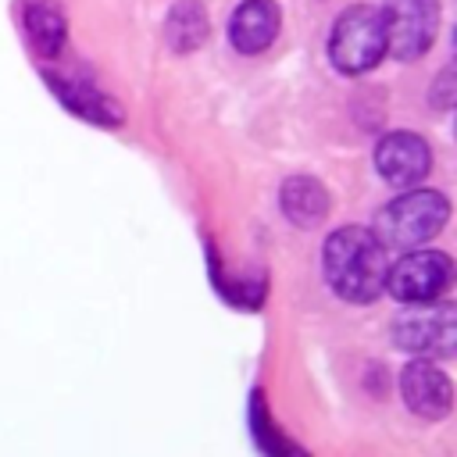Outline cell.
<instances>
[{"label":"cell","mask_w":457,"mask_h":457,"mask_svg":"<svg viewBox=\"0 0 457 457\" xmlns=\"http://www.w3.org/2000/svg\"><path fill=\"white\" fill-rule=\"evenodd\" d=\"M325 278L336 296L350 303H371L386 289V246L364 225H343L325 239L321 250Z\"/></svg>","instance_id":"obj_1"},{"label":"cell","mask_w":457,"mask_h":457,"mask_svg":"<svg viewBox=\"0 0 457 457\" xmlns=\"http://www.w3.org/2000/svg\"><path fill=\"white\" fill-rule=\"evenodd\" d=\"M450 218V200L439 189H407L378 211L375 236L382 246H421Z\"/></svg>","instance_id":"obj_2"},{"label":"cell","mask_w":457,"mask_h":457,"mask_svg":"<svg viewBox=\"0 0 457 457\" xmlns=\"http://www.w3.org/2000/svg\"><path fill=\"white\" fill-rule=\"evenodd\" d=\"M386 54V25H382V11L368 7V4H353L346 7L328 36V57L339 71L346 75H361L368 68H375Z\"/></svg>","instance_id":"obj_3"},{"label":"cell","mask_w":457,"mask_h":457,"mask_svg":"<svg viewBox=\"0 0 457 457\" xmlns=\"http://www.w3.org/2000/svg\"><path fill=\"white\" fill-rule=\"evenodd\" d=\"M393 343L400 350H411V353H432V357L453 353V343H457L453 303H436V300L411 303L393 321Z\"/></svg>","instance_id":"obj_4"},{"label":"cell","mask_w":457,"mask_h":457,"mask_svg":"<svg viewBox=\"0 0 457 457\" xmlns=\"http://www.w3.org/2000/svg\"><path fill=\"white\" fill-rule=\"evenodd\" d=\"M382 25H386V50L400 61H418L436 39L439 4L436 0H386Z\"/></svg>","instance_id":"obj_5"},{"label":"cell","mask_w":457,"mask_h":457,"mask_svg":"<svg viewBox=\"0 0 457 457\" xmlns=\"http://www.w3.org/2000/svg\"><path fill=\"white\" fill-rule=\"evenodd\" d=\"M453 278V264L443 250H414L386 268V289L403 303L436 300Z\"/></svg>","instance_id":"obj_6"},{"label":"cell","mask_w":457,"mask_h":457,"mask_svg":"<svg viewBox=\"0 0 457 457\" xmlns=\"http://www.w3.org/2000/svg\"><path fill=\"white\" fill-rule=\"evenodd\" d=\"M375 168L389 186L411 189L432 171V150L418 132H389L375 146Z\"/></svg>","instance_id":"obj_7"},{"label":"cell","mask_w":457,"mask_h":457,"mask_svg":"<svg viewBox=\"0 0 457 457\" xmlns=\"http://www.w3.org/2000/svg\"><path fill=\"white\" fill-rule=\"evenodd\" d=\"M400 396L407 411H414L425 421H439L453 407V386L446 371H439L432 361H411L400 371Z\"/></svg>","instance_id":"obj_8"},{"label":"cell","mask_w":457,"mask_h":457,"mask_svg":"<svg viewBox=\"0 0 457 457\" xmlns=\"http://www.w3.org/2000/svg\"><path fill=\"white\" fill-rule=\"evenodd\" d=\"M278 36V7L275 0H243L232 11L228 39L239 54H261Z\"/></svg>","instance_id":"obj_9"},{"label":"cell","mask_w":457,"mask_h":457,"mask_svg":"<svg viewBox=\"0 0 457 457\" xmlns=\"http://www.w3.org/2000/svg\"><path fill=\"white\" fill-rule=\"evenodd\" d=\"M43 79H46L50 93L71 114H79V118H86L93 125H121V107L114 100H107L100 89H93L86 82H75V79H64V75H54V71H46Z\"/></svg>","instance_id":"obj_10"},{"label":"cell","mask_w":457,"mask_h":457,"mask_svg":"<svg viewBox=\"0 0 457 457\" xmlns=\"http://www.w3.org/2000/svg\"><path fill=\"white\" fill-rule=\"evenodd\" d=\"M278 204H282V214L296 225V228H314L325 221L328 214V193L318 179L311 175H293L282 182L278 189Z\"/></svg>","instance_id":"obj_11"},{"label":"cell","mask_w":457,"mask_h":457,"mask_svg":"<svg viewBox=\"0 0 457 457\" xmlns=\"http://www.w3.org/2000/svg\"><path fill=\"white\" fill-rule=\"evenodd\" d=\"M25 36H29V43L39 57H57L64 50V36H68L64 14L50 0L29 4L25 7Z\"/></svg>","instance_id":"obj_12"},{"label":"cell","mask_w":457,"mask_h":457,"mask_svg":"<svg viewBox=\"0 0 457 457\" xmlns=\"http://www.w3.org/2000/svg\"><path fill=\"white\" fill-rule=\"evenodd\" d=\"M207 39V14L200 0H179L168 14V43L175 54H189Z\"/></svg>","instance_id":"obj_13"},{"label":"cell","mask_w":457,"mask_h":457,"mask_svg":"<svg viewBox=\"0 0 457 457\" xmlns=\"http://www.w3.org/2000/svg\"><path fill=\"white\" fill-rule=\"evenodd\" d=\"M250 432H253V443L264 457H307L289 436H282L264 407V396L253 393V403H250Z\"/></svg>","instance_id":"obj_14"},{"label":"cell","mask_w":457,"mask_h":457,"mask_svg":"<svg viewBox=\"0 0 457 457\" xmlns=\"http://www.w3.org/2000/svg\"><path fill=\"white\" fill-rule=\"evenodd\" d=\"M450 93H453V68H443V71H439V79H436L432 104H436L439 111H446V107H450Z\"/></svg>","instance_id":"obj_15"}]
</instances>
